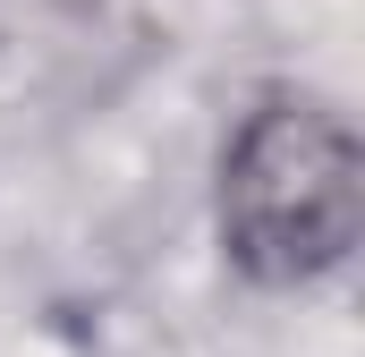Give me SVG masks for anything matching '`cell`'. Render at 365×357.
Returning a JSON list of instances; mask_svg holds the SVG:
<instances>
[{"label":"cell","instance_id":"obj_1","mask_svg":"<svg viewBox=\"0 0 365 357\" xmlns=\"http://www.w3.org/2000/svg\"><path fill=\"white\" fill-rule=\"evenodd\" d=\"M221 256L255 289H306L357 256L365 230V145L323 94H264L230 145L212 187Z\"/></svg>","mask_w":365,"mask_h":357}]
</instances>
